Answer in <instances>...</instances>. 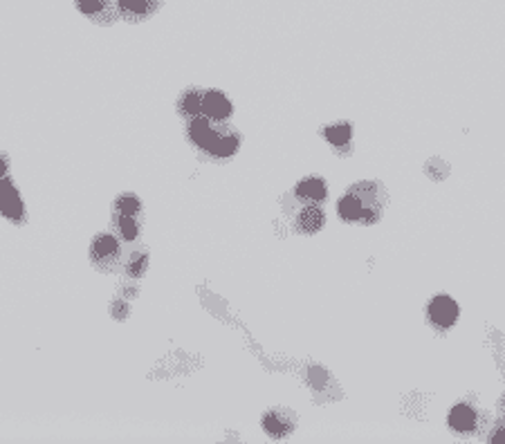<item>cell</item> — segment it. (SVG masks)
<instances>
[{
    "label": "cell",
    "mask_w": 505,
    "mask_h": 444,
    "mask_svg": "<svg viewBox=\"0 0 505 444\" xmlns=\"http://www.w3.org/2000/svg\"><path fill=\"white\" fill-rule=\"evenodd\" d=\"M146 267H149V251H144V249H135L128 256V260L122 265L124 274L131 278H142Z\"/></svg>",
    "instance_id": "obj_16"
},
{
    "label": "cell",
    "mask_w": 505,
    "mask_h": 444,
    "mask_svg": "<svg viewBox=\"0 0 505 444\" xmlns=\"http://www.w3.org/2000/svg\"><path fill=\"white\" fill-rule=\"evenodd\" d=\"M211 122L213 119H209V117L196 115V117H191V122H189V126H187L189 142L196 144L198 148H202L207 153H209V148L218 142V137L225 131V126H213Z\"/></svg>",
    "instance_id": "obj_3"
},
{
    "label": "cell",
    "mask_w": 505,
    "mask_h": 444,
    "mask_svg": "<svg viewBox=\"0 0 505 444\" xmlns=\"http://www.w3.org/2000/svg\"><path fill=\"white\" fill-rule=\"evenodd\" d=\"M90 260L99 271H117L122 262V244L113 233H99L90 244Z\"/></svg>",
    "instance_id": "obj_2"
},
{
    "label": "cell",
    "mask_w": 505,
    "mask_h": 444,
    "mask_svg": "<svg viewBox=\"0 0 505 444\" xmlns=\"http://www.w3.org/2000/svg\"><path fill=\"white\" fill-rule=\"evenodd\" d=\"M202 97H204L202 90H198V88H189L187 93L180 95L178 110L182 113L184 117H196V115H202Z\"/></svg>",
    "instance_id": "obj_13"
},
{
    "label": "cell",
    "mask_w": 505,
    "mask_h": 444,
    "mask_svg": "<svg viewBox=\"0 0 505 444\" xmlns=\"http://www.w3.org/2000/svg\"><path fill=\"white\" fill-rule=\"evenodd\" d=\"M160 0H117V9L126 21H144L158 12Z\"/></svg>",
    "instance_id": "obj_8"
},
{
    "label": "cell",
    "mask_w": 505,
    "mask_h": 444,
    "mask_svg": "<svg viewBox=\"0 0 505 444\" xmlns=\"http://www.w3.org/2000/svg\"><path fill=\"white\" fill-rule=\"evenodd\" d=\"M202 115L213 122H225L231 115V104L218 90H207L202 97Z\"/></svg>",
    "instance_id": "obj_7"
},
{
    "label": "cell",
    "mask_w": 505,
    "mask_h": 444,
    "mask_svg": "<svg viewBox=\"0 0 505 444\" xmlns=\"http://www.w3.org/2000/svg\"><path fill=\"white\" fill-rule=\"evenodd\" d=\"M323 222H326V215H323L319 206H305V209H301L299 218H296V229L301 233H317Z\"/></svg>",
    "instance_id": "obj_11"
},
{
    "label": "cell",
    "mask_w": 505,
    "mask_h": 444,
    "mask_svg": "<svg viewBox=\"0 0 505 444\" xmlns=\"http://www.w3.org/2000/svg\"><path fill=\"white\" fill-rule=\"evenodd\" d=\"M115 231L120 233V238L126 242H135L140 235V224L135 222V215H124V213H115L113 218Z\"/></svg>",
    "instance_id": "obj_15"
},
{
    "label": "cell",
    "mask_w": 505,
    "mask_h": 444,
    "mask_svg": "<svg viewBox=\"0 0 505 444\" xmlns=\"http://www.w3.org/2000/svg\"><path fill=\"white\" fill-rule=\"evenodd\" d=\"M142 211V202L135 193H122L115 200V213H124V215H137Z\"/></svg>",
    "instance_id": "obj_17"
},
{
    "label": "cell",
    "mask_w": 505,
    "mask_h": 444,
    "mask_svg": "<svg viewBox=\"0 0 505 444\" xmlns=\"http://www.w3.org/2000/svg\"><path fill=\"white\" fill-rule=\"evenodd\" d=\"M263 429L267 436H272V438H285L287 433L294 429V424H292V418H287L285 413L269 411L263 418Z\"/></svg>",
    "instance_id": "obj_9"
},
{
    "label": "cell",
    "mask_w": 505,
    "mask_h": 444,
    "mask_svg": "<svg viewBox=\"0 0 505 444\" xmlns=\"http://www.w3.org/2000/svg\"><path fill=\"white\" fill-rule=\"evenodd\" d=\"M0 213L7 215L9 220L23 222L25 220V206L23 200L18 197L16 186L9 180H0Z\"/></svg>",
    "instance_id": "obj_5"
},
{
    "label": "cell",
    "mask_w": 505,
    "mask_h": 444,
    "mask_svg": "<svg viewBox=\"0 0 505 444\" xmlns=\"http://www.w3.org/2000/svg\"><path fill=\"white\" fill-rule=\"evenodd\" d=\"M7 168H9V162H7V155L5 153H0V180L5 177V173H7Z\"/></svg>",
    "instance_id": "obj_20"
},
{
    "label": "cell",
    "mask_w": 505,
    "mask_h": 444,
    "mask_svg": "<svg viewBox=\"0 0 505 444\" xmlns=\"http://www.w3.org/2000/svg\"><path fill=\"white\" fill-rule=\"evenodd\" d=\"M296 197H301V200H314L319 202L323 197L328 195V189H326V182L319 177H305L301 180L299 184H296Z\"/></svg>",
    "instance_id": "obj_12"
},
{
    "label": "cell",
    "mask_w": 505,
    "mask_h": 444,
    "mask_svg": "<svg viewBox=\"0 0 505 444\" xmlns=\"http://www.w3.org/2000/svg\"><path fill=\"white\" fill-rule=\"evenodd\" d=\"M429 319L434 321L438 328H449L458 319V305L454 298L449 296H436L429 305Z\"/></svg>",
    "instance_id": "obj_6"
},
{
    "label": "cell",
    "mask_w": 505,
    "mask_h": 444,
    "mask_svg": "<svg viewBox=\"0 0 505 444\" xmlns=\"http://www.w3.org/2000/svg\"><path fill=\"white\" fill-rule=\"evenodd\" d=\"M337 209H339L341 218L348 222H375L382 213L380 202H377L375 184L364 182V184L353 186L339 200Z\"/></svg>",
    "instance_id": "obj_1"
},
{
    "label": "cell",
    "mask_w": 505,
    "mask_h": 444,
    "mask_svg": "<svg viewBox=\"0 0 505 444\" xmlns=\"http://www.w3.org/2000/svg\"><path fill=\"white\" fill-rule=\"evenodd\" d=\"M323 137L335 146H344L350 142V126L348 124H337V126H328L323 128Z\"/></svg>",
    "instance_id": "obj_18"
},
{
    "label": "cell",
    "mask_w": 505,
    "mask_h": 444,
    "mask_svg": "<svg viewBox=\"0 0 505 444\" xmlns=\"http://www.w3.org/2000/svg\"><path fill=\"white\" fill-rule=\"evenodd\" d=\"M77 9L84 16L93 18L99 25H111L115 23L117 14V0H77Z\"/></svg>",
    "instance_id": "obj_4"
},
{
    "label": "cell",
    "mask_w": 505,
    "mask_h": 444,
    "mask_svg": "<svg viewBox=\"0 0 505 444\" xmlns=\"http://www.w3.org/2000/svg\"><path fill=\"white\" fill-rule=\"evenodd\" d=\"M492 442H494V444H505V429H501L499 433H494Z\"/></svg>",
    "instance_id": "obj_21"
},
{
    "label": "cell",
    "mask_w": 505,
    "mask_h": 444,
    "mask_svg": "<svg viewBox=\"0 0 505 444\" xmlns=\"http://www.w3.org/2000/svg\"><path fill=\"white\" fill-rule=\"evenodd\" d=\"M240 146V135L236 131H229V128H225L222 135L218 137V142L213 144V146L209 148V155L211 157H231L234 153L238 151Z\"/></svg>",
    "instance_id": "obj_10"
},
{
    "label": "cell",
    "mask_w": 505,
    "mask_h": 444,
    "mask_svg": "<svg viewBox=\"0 0 505 444\" xmlns=\"http://www.w3.org/2000/svg\"><path fill=\"white\" fill-rule=\"evenodd\" d=\"M449 424H452V429L461 431V433L474 431V427H476V413L467 404H458L456 409L449 413Z\"/></svg>",
    "instance_id": "obj_14"
},
{
    "label": "cell",
    "mask_w": 505,
    "mask_h": 444,
    "mask_svg": "<svg viewBox=\"0 0 505 444\" xmlns=\"http://www.w3.org/2000/svg\"><path fill=\"white\" fill-rule=\"evenodd\" d=\"M111 314L115 316L117 321H124L126 316L131 314V305L126 301H122V298H115V301L111 303Z\"/></svg>",
    "instance_id": "obj_19"
}]
</instances>
